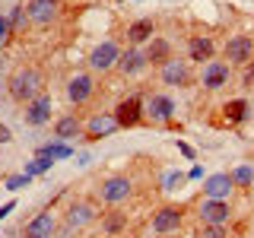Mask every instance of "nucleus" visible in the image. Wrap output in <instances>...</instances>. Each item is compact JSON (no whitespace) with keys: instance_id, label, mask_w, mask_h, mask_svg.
I'll use <instances>...</instances> for the list:
<instances>
[{"instance_id":"24","label":"nucleus","mask_w":254,"mask_h":238,"mask_svg":"<svg viewBox=\"0 0 254 238\" xmlns=\"http://www.w3.org/2000/svg\"><path fill=\"white\" fill-rule=\"evenodd\" d=\"M48 169H51V159H45V156H35V159H32V162L26 165V175L32 178V175H42V172H48Z\"/></svg>"},{"instance_id":"1","label":"nucleus","mask_w":254,"mask_h":238,"mask_svg":"<svg viewBox=\"0 0 254 238\" xmlns=\"http://www.w3.org/2000/svg\"><path fill=\"white\" fill-rule=\"evenodd\" d=\"M38 86H42V76L35 70H19L10 83V92H13V99H32L38 92Z\"/></svg>"},{"instance_id":"9","label":"nucleus","mask_w":254,"mask_h":238,"mask_svg":"<svg viewBox=\"0 0 254 238\" xmlns=\"http://www.w3.org/2000/svg\"><path fill=\"white\" fill-rule=\"evenodd\" d=\"M130 194V181L127 178H108L105 181V187H102V197H105V200H124V197Z\"/></svg>"},{"instance_id":"21","label":"nucleus","mask_w":254,"mask_h":238,"mask_svg":"<svg viewBox=\"0 0 254 238\" xmlns=\"http://www.w3.org/2000/svg\"><path fill=\"white\" fill-rule=\"evenodd\" d=\"M140 63H143V58H140L137 51H127V54H121V58H118V67H121V73H133Z\"/></svg>"},{"instance_id":"17","label":"nucleus","mask_w":254,"mask_h":238,"mask_svg":"<svg viewBox=\"0 0 254 238\" xmlns=\"http://www.w3.org/2000/svg\"><path fill=\"white\" fill-rule=\"evenodd\" d=\"M149 111H153L156 118H172V111H175V105H172V99H165V95H156L153 102H149Z\"/></svg>"},{"instance_id":"34","label":"nucleus","mask_w":254,"mask_h":238,"mask_svg":"<svg viewBox=\"0 0 254 238\" xmlns=\"http://www.w3.org/2000/svg\"><path fill=\"white\" fill-rule=\"evenodd\" d=\"M13 206H16V203H6V206H0V219H3L6 213H13Z\"/></svg>"},{"instance_id":"6","label":"nucleus","mask_w":254,"mask_h":238,"mask_svg":"<svg viewBox=\"0 0 254 238\" xmlns=\"http://www.w3.org/2000/svg\"><path fill=\"white\" fill-rule=\"evenodd\" d=\"M118 58H121V54H118V48L111 45V42H105V45H99V48L92 51L89 63H92L95 70H108V67H111V63H115Z\"/></svg>"},{"instance_id":"5","label":"nucleus","mask_w":254,"mask_h":238,"mask_svg":"<svg viewBox=\"0 0 254 238\" xmlns=\"http://www.w3.org/2000/svg\"><path fill=\"white\" fill-rule=\"evenodd\" d=\"M206 197L210 200H222V197H229V190H232V175H213V178H206Z\"/></svg>"},{"instance_id":"15","label":"nucleus","mask_w":254,"mask_h":238,"mask_svg":"<svg viewBox=\"0 0 254 238\" xmlns=\"http://www.w3.org/2000/svg\"><path fill=\"white\" fill-rule=\"evenodd\" d=\"M149 35H153V19H140L127 29V38H130V42H146Z\"/></svg>"},{"instance_id":"22","label":"nucleus","mask_w":254,"mask_h":238,"mask_svg":"<svg viewBox=\"0 0 254 238\" xmlns=\"http://www.w3.org/2000/svg\"><path fill=\"white\" fill-rule=\"evenodd\" d=\"M92 219V206L89 203H79L70 210V226H83V222H89Z\"/></svg>"},{"instance_id":"2","label":"nucleus","mask_w":254,"mask_h":238,"mask_svg":"<svg viewBox=\"0 0 254 238\" xmlns=\"http://www.w3.org/2000/svg\"><path fill=\"white\" fill-rule=\"evenodd\" d=\"M251 54H254V38H248V35H235L226 45V58L232 63H248Z\"/></svg>"},{"instance_id":"11","label":"nucleus","mask_w":254,"mask_h":238,"mask_svg":"<svg viewBox=\"0 0 254 238\" xmlns=\"http://www.w3.org/2000/svg\"><path fill=\"white\" fill-rule=\"evenodd\" d=\"M67 95L73 102H86L92 95V79L86 76V73H76L73 79H70V89H67Z\"/></svg>"},{"instance_id":"27","label":"nucleus","mask_w":254,"mask_h":238,"mask_svg":"<svg viewBox=\"0 0 254 238\" xmlns=\"http://www.w3.org/2000/svg\"><path fill=\"white\" fill-rule=\"evenodd\" d=\"M29 175H16V178H10L6 181V190H22V187H29Z\"/></svg>"},{"instance_id":"20","label":"nucleus","mask_w":254,"mask_h":238,"mask_svg":"<svg viewBox=\"0 0 254 238\" xmlns=\"http://www.w3.org/2000/svg\"><path fill=\"white\" fill-rule=\"evenodd\" d=\"M38 156H45V159H67L70 146H67V143H48V146L38 149Z\"/></svg>"},{"instance_id":"19","label":"nucleus","mask_w":254,"mask_h":238,"mask_svg":"<svg viewBox=\"0 0 254 238\" xmlns=\"http://www.w3.org/2000/svg\"><path fill=\"white\" fill-rule=\"evenodd\" d=\"M54 133H58L61 140H70V137H76L79 133V124H76V118H61L58 127H54Z\"/></svg>"},{"instance_id":"30","label":"nucleus","mask_w":254,"mask_h":238,"mask_svg":"<svg viewBox=\"0 0 254 238\" xmlns=\"http://www.w3.org/2000/svg\"><path fill=\"white\" fill-rule=\"evenodd\" d=\"M181 181H185V178H181V175H165V187H175V184H181Z\"/></svg>"},{"instance_id":"8","label":"nucleus","mask_w":254,"mask_h":238,"mask_svg":"<svg viewBox=\"0 0 254 238\" xmlns=\"http://www.w3.org/2000/svg\"><path fill=\"white\" fill-rule=\"evenodd\" d=\"M51 232H54V216H51V213L35 216V219L29 222V229H26L29 238H51Z\"/></svg>"},{"instance_id":"3","label":"nucleus","mask_w":254,"mask_h":238,"mask_svg":"<svg viewBox=\"0 0 254 238\" xmlns=\"http://www.w3.org/2000/svg\"><path fill=\"white\" fill-rule=\"evenodd\" d=\"M200 219L206 222V226H222V222L229 219V203L222 200H206L200 206Z\"/></svg>"},{"instance_id":"25","label":"nucleus","mask_w":254,"mask_h":238,"mask_svg":"<svg viewBox=\"0 0 254 238\" xmlns=\"http://www.w3.org/2000/svg\"><path fill=\"white\" fill-rule=\"evenodd\" d=\"M124 222H127L124 213H111V216L105 219V229H108V232H118V229H124Z\"/></svg>"},{"instance_id":"26","label":"nucleus","mask_w":254,"mask_h":238,"mask_svg":"<svg viewBox=\"0 0 254 238\" xmlns=\"http://www.w3.org/2000/svg\"><path fill=\"white\" fill-rule=\"evenodd\" d=\"M165 54H169V45H165V42H156L153 51H149V58H153L156 63H165Z\"/></svg>"},{"instance_id":"33","label":"nucleus","mask_w":254,"mask_h":238,"mask_svg":"<svg viewBox=\"0 0 254 238\" xmlns=\"http://www.w3.org/2000/svg\"><path fill=\"white\" fill-rule=\"evenodd\" d=\"M6 140H10V130H6V127L0 124V143H6Z\"/></svg>"},{"instance_id":"28","label":"nucleus","mask_w":254,"mask_h":238,"mask_svg":"<svg viewBox=\"0 0 254 238\" xmlns=\"http://www.w3.org/2000/svg\"><path fill=\"white\" fill-rule=\"evenodd\" d=\"M251 178H254V175H251V169H248V165L235 169V175H232V181H238V184H251Z\"/></svg>"},{"instance_id":"16","label":"nucleus","mask_w":254,"mask_h":238,"mask_svg":"<svg viewBox=\"0 0 254 238\" xmlns=\"http://www.w3.org/2000/svg\"><path fill=\"white\" fill-rule=\"evenodd\" d=\"M210 54H213L210 38H194V42H190V58L194 60H210Z\"/></svg>"},{"instance_id":"14","label":"nucleus","mask_w":254,"mask_h":238,"mask_svg":"<svg viewBox=\"0 0 254 238\" xmlns=\"http://www.w3.org/2000/svg\"><path fill=\"white\" fill-rule=\"evenodd\" d=\"M118 127V121L111 115H95L89 121V137H105V133H111Z\"/></svg>"},{"instance_id":"32","label":"nucleus","mask_w":254,"mask_h":238,"mask_svg":"<svg viewBox=\"0 0 254 238\" xmlns=\"http://www.w3.org/2000/svg\"><path fill=\"white\" fill-rule=\"evenodd\" d=\"M6 32H10V26H6V19H0V45H3V38H6Z\"/></svg>"},{"instance_id":"29","label":"nucleus","mask_w":254,"mask_h":238,"mask_svg":"<svg viewBox=\"0 0 254 238\" xmlns=\"http://www.w3.org/2000/svg\"><path fill=\"white\" fill-rule=\"evenodd\" d=\"M200 238H229V235H226V229H222V226H203Z\"/></svg>"},{"instance_id":"23","label":"nucleus","mask_w":254,"mask_h":238,"mask_svg":"<svg viewBox=\"0 0 254 238\" xmlns=\"http://www.w3.org/2000/svg\"><path fill=\"white\" fill-rule=\"evenodd\" d=\"M245 111H248V105H245L242 99H235V102H229V105H226V118H229V121H242Z\"/></svg>"},{"instance_id":"18","label":"nucleus","mask_w":254,"mask_h":238,"mask_svg":"<svg viewBox=\"0 0 254 238\" xmlns=\"http://www.w3.org/2000/svg\"><path fill=\"white\" fill-rule=\"evenodd\" d=\"M162 76H165V83H185V79H188L185 67H181L178 60H165V70H162Z\"/></svg>"},{"instance_id":"4","label":"nucleus","mask_w":254,"mask_h":238,"mask_svg":"<svg viewBox=\"0 0 254 238\" xmlns=\"http://www.w3.org/2000/svg\"><path fill=\"white\" fill-rule=\"evenodd\" d=\"M226 83H229V67L219 63V60H210L206 70H203V86L206 89H219V86H226Z\"/></svg>"},{"instance_id":"12","label":"nucleus","mask_w":254,"mask_h":238,"mask_svg":"<svg viewBox=\"0 0 254 238\" xmlns=\"http://www.w3.org/2000/svg\"><path fill=\"white\" fill-rule=\"evenodd\" d=\"M54 16V0H32L29 3V19L38 22V26H45V22H51Z\"/></svg>"},{"instance_id":"7","label":"nucleus","mask_w":254,"mask_h":238,"mask_svg":"<svg viewBox=\"0 0 254 238\" xmlns=\"http://www.w3.org/2000/svg\"><path fill=\"white\" fill-rule=\"evenodd\" d=\"M115 121L121 124V127H133L140 121V102L137 99H127L118 105V115H115Z\"/></svg>"},{"instance_id":"13","label":"nucleus","mask_w":254,"mask_h":238,"mask_svg":"<svg viewBox=\"0 0 254 238\" xmlns=\"http://www.w3.org/2000/svg\"><path fill=\"white\" fill-rule=\"evenodd\" d=\"M48 108H51V99H48V95H38L26 111V121L29 124H45L48 121Z\"/></svg>"},{"instance_id":"10","label":"nucleus","mask_w":254,"mask_h":238,"mask_svg":"<svg viewBox=\"0 0 254 238\" xmlns=\"http://www.w3.org/2000/svg\"><path fill=\"white\" fill-rule=\"evenodd\" d=\"M178 222H181V213L175 210V206H165V210L156 213L153 229H156V232H172V229H178Z\"/></svg>"},{"instance_id":"31","label":"nucleus","mask_w":254,"mask_h":238,"mask_svg":"<svg viewBox=\"0 0 254 238\" xmlns=\"http://www.w3.org/2000/svg\"><path fill=\"white\" fill-rule=\"evenodd\" d=\"M245 86H254V67L245 70Z\"/></svg>"}]
</instances>
